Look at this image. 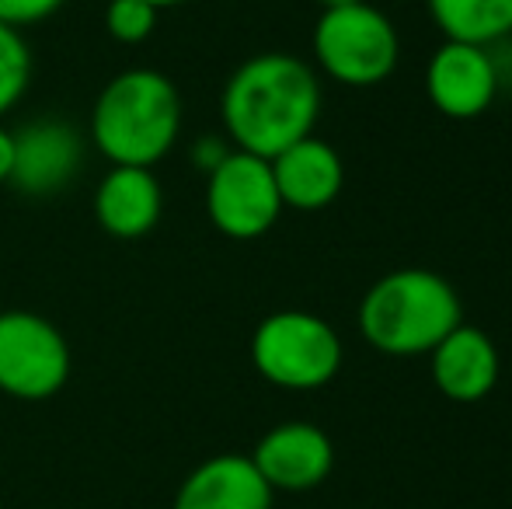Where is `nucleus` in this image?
<instances>
[{
	"label": "nucleus",
	"mask_w": 512,
	"mask_h": 509,
	"mask_svg": "<svg viewBox=\"0 0 512 509\" xmlns=\"http://www.w3.org/2000/svg\"><path fill=\"white\" fill-rule=\"evenodd\" d=\"M150 7H157V11H161V7H175V4H185V0H147Z\"/></svg>",
	"instance_id": "obj_22"
},
{
	"label": "nucleus",
	"mask_w": 512,
	"mask_h": 509,
	"mask_svg": "<svg viewBox=\"0 0 512 509\" xmlns=\"http://www.w3.org/2000/svg\"><path fill=\"white\" fill-rule=\"evenodd\" d=\"M175 509H272V489L251 457L220 454L185 478Z\"/></svg>",
	"instance_id": "obj_13"
},
{
	"label": "nucleus",
	"mask_w": 512,
	"mask_h": 509,
	"mask_svg": "<svg viewBox=\"0 0 512 509\" xmlns=\"http://www.w3.org/2000/svg\"><path fill=\"white\" fill-rule=\"evenodd\" d=\"M105 25L119 42H143L157 25V7L147 0H108Z\"/></svg>",
	"instance_id": "obj_17"
},
{
	"label": "nucleus",
	"mask_w": 512,
	"mask_h": 509,
	"mask_svg": "<svg viewBox=\"0 0 512 509\" xmlns=\"http://www.w3.org/2000/svg\"><path fill=\"white\" fill-rule=\"evenodd\" d=\"M182 126L175 84L157 70H129L102 91L91 136L112 164L150 168L171 150Z\"/></svg>",
	"instance_id": "obj_3"
},
{
	"label": "nucleus",
	"mask_w": 512,
	"mask_h": 509,
	"mask_svg": "<svg viewBox=\"0 0 512 509\" xmlns=\"http://www.w3.org/2000/svg\"><path fill=\"white\" fill-rule=\"evenodd\" d=\"M206 210L220 234L237 241L262 238L283 213L272 164L248 150H230L206 185Z\"/></svg>",
	"instance_id": "obj_6"
},
{
	"label": "nucleus",
	"mask_w": 512,
	"mask_h": 509,
	"mask_svg": "<svg viewBox=\"0 0 512 509\" xmlns=\"http://www.w3.org/2000/svg\"><path fill=\"white\" fill-rule=\"evenodd\" d=\"M98 220L115 238H143L161 220V185L147 168L115 164L98 185Z\"/></svg>",
	"instance_id": "obj_14"
},
{
	"label": "nucleus",
	"mask_w": 512,
	"mask_h": 509,
	"mask_svg": "<svg viewBox=\"0 0 512 509\" xmlns=\"http://www.w3.org/2000/svg\"><path fill=\"white\" fill-rule=\"evenodd\" d=\"M429 374L439 394H446L457 405H474V401H485L495 391L502 360L485 328L460 321L429 353Z\"/></svg>",
	"instance_id": "obj_10"
},
{
	"label": "nucleus",
	"mask_w": 512,
	"mask_h": 509,
	"mask_svg": "<svg viewBox=\"0 0 512 509\" xmlns=\"http://www.w3.org/2000/svg\"><path fill=\"white\" fill-rule=\"evenodd\" d=\"M502 88L499 60L488 46L443 39L425 63V95L446 119H478L492 109Z\"/></svg>",
	"instance_id": "obj_8"
},
{
	"label": "nucleus",
	"mask_w": 512,
	"mask_h": 509,
	"mask_svg": "<svg viewBox=\"0 0 512 509\" xmlns=\"http://www.w3.org/2000/svg\"><path fill=\"white\" fill-rule=\"evenodd\" d=\"M70 374V349L46 318L32 311L0 314V391L25 401L53 398Z\"/></svg>",
	"instance_id": "obj_7"
},
{
	"label": "nucleus",
	"mask_w": 512,
	"mask_h": 509,
	"mask_svg": "<svg viewBox=\"0 0 512 509\" xmlns=\"http://www.w3.org/2000/svg\"><path fill=\"white\" fill-rule=\"evenodd\" d=\"M60 4L63 0H0V25H35V21L60 11Z\"/></svg>",
	"instance_id": "obj_18"
},
{
	"label": "nucleus",
	"mask_w": 512,
	"mask_h": 509,
	"mask_svg": "<svg viewBox=\"0 0 512 509\" xmlns=\"http://www.w3.org/2000/svg\"><path fill=\"white\" fill-rule=\"evenodd\" d=\"M255 370L286 391H314L335 381L342 367V339L310 311H276L251 339Z\"/></svg>",
	"instance_id": "obj_5"
},
{
	"label": "nucleus",
	"mask_w": 512,
	"mask_h": 509,
	"mask_svg": "<svg viewBox=\"0 0 512 509\" xmlns=\"http://www.w3.org/2000/svg\"><path fill=\"white\" fill-rule=\"evenodd\" d=\"M14 136V164L11 178L21 192L28 196H53L81 168V136L74 126L56 123V119H39V123L25 126Z\"/></svg>",
	"instance_id": "obj_11"
},
{
	"label": "nucleus",
	"mask_w": 512,
	"mask_h": 509,
	"mask_svg": "<svg viewBox=\"0 0 512 509\" xmlns=\"http://www.w3.org/2000/svg\"><path fill=\"white\" fill-rule=\"evenodd\" d=\"M227 154H230V150L223 147V140H216V136H206V140H199V147L192 150V157H196V164L206 171V175H209V171H213L216 164H220Z\"/></svg>",
	"instance_id": "obj_19"
},
{
	"label": "nucleus",
	"mask_w": 512,
	"mask_h": 509,
	"mask_svg": "<svg viewBox=\"0 0 512 509\" xmlns=\"http://www.w3.org/2000/svg\"><path fill=\"white\" fill-rule=\"evenodd\" d=\"M314 60L345 88H373L387 81L401 60L398 28L366 0L331 7L314 25Z\"/></svg>",
	"instance_id": "obj_4"
},
{
	"label": "nucleus",
	"mask_w": 512,
	"mask_h": 509,
	"mask_svg": "<svg viewBox=\"0 0 512 509\" xmlns=\"http://www.w3.org/2000/svg\"><path fill=\"white\" fill-rule=\"evenodd\" d=\"M251 461L272 492H307L328 482L331 468H335V443L321 426L293 419L269 429L258 440Z\"/></svg>",
	"instance_id": "obj_9"
},
{
	"label": "nucleus",
	"mask_w": 512,
	"mask_h": 509,
	"mask_svg": "<svg viewBox=\"0 0 512 509\" xmlns=\"http://www.w3.org/2000/svg\"><path fill=\"white\" fill-rule=\"evenodd\" d=\"M436 28L453 42L495 46L512 35V0H425Z\"/></svg>",
	"instance_id": "obj_15"
},
{
	"label": "nucleus",
	"mask_w": 512,
	"mask_h": 509,
	"mask_svg": "<svg viewBox=\"0 0 512 509\" xmlns=\"http://www.w3.org/2000/svg\"><path fill=\"white\" fill-rule=\"evenodd\" d=\"M321 84L310 63L290 53H262L234 70L223 88V126L237 150L265 161L314 133Z\"/></svg>",
	"instance_id": "obj_1"
},
{
	"label": "nucleus",
	"mask_w": 512,
	"mask_h": 509,
	"mask_svg": "<svg viewBox=\"0 0 512 509\" xmlns=\"http://www.w3.org/2000/svg\"><path fill=\"white\" fill-rule=\"evenodd\" d=\"M11 164H14V136L7 129H0V182L11 178Z\"/></svg>",
	"instance_id": "obj_20"
},
{
	"label": "nucleus",
	"mask_w": 512,
	"mask_h": 509,
	"mask_svg": "<svg viewBox=\"0 0 512 509\" xmlns=\"http://www.w3.org/2000/svg\"><path fill=\"white\" fill-rule=\"evenodd\" d=\"M321 11H331V7H345V4H359V0H317Z\"/></svg>",
	"instance_id": "obj_21"
},
{
	"label": "nucleus",
	"mask_w": 512,
	"mask_h": 509,
	"mask_svg": "<svg viewBox=\"0 0 512 509\" xmlns=\"http://www.w3.org/2000/svg\"><path fill=\"white\" fill-rule=\"evenodd\" d=\"M464 321L460 293L432 269H394L366 290L359 332L384 356H429Z\"/></svg>",
	"instance_id": "obj_2"
},
{
	"label": "nucleus",
	"mask_w": 512,
	"mask_h": 509,
	"mask_svg": "<svg viewBox=\"0 0 512 509\" xmlns=\"http://www.w3.org/2000/svg\"><path fill=\"white\" fill-rule=\"evenodd\" d=\"M32 77V53L18 28L0 25V116L25 95Z\"/></svg>",
	"instance_id": "obj_16"
},
{
	"label": "nucleus",
	"mask_w": 512,
	"mask_h": 509,
	"mask_svg": "<svg viewBox=\"0 0 512 509\" xmlns=\"http://www.w3.org/2000/svg\"><path fill=\"white\" fill-rule=\"evenodd\" d=\"M272 175H276V189L283 206L293 210H324L338 199L345 185V164L338 150L321 136H304V140L290 143L272 157Z\"/></svg>",
	"instance_id": "obj_12"
}]
</instances>
